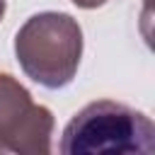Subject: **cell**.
I'll list each match as a JSON object with an SVG mask.
<instances>
[{
  "label": "cell",
  "mask_w": 155,
  "mask_h": 155,
  "mask_svg": "<svg viewBox=\"0 0 155 155\" xmlns=\"http://www.w3.org/2000/svg\"><path fill=\"white\" fill-rule=\"evenodd\" d=\"M61 153L65 155H124L155 153V126L143 114L114 99H97L82 107L63 128Z\"/></svg>",
  "instance_id": "cell-1"
},
{
  "label": "cell",
  "mask_w": 155,
  "mask_h": 155,
  "mask_svg": "<svg viewBox=\"0 0 155 155\" xmlns=\"http://www.w3.org/2000/svg\"><path fill=\"white\" fill-rule=\"evenodd\" d=\"M15 53L22 70L48 90L65 87L82 53V31L70 15L41 12L24 22L15 39Z\"/></svg>",
  "instance_id": "cell-2"
},
{
  "label": "cell",
  "mask_w": 155,
  "mask_h": 155,
  "mask_svg": "<svg viewBox=\"0 0 155 155\" xmlns=\"http://www.w3.org/2000/svg\"><path fill=\"white\" fill-rule=\"evenodd\" d=\"M53 116L7 73H0V153H51Z\"/></svg>",
  "instance_id": "cell-3"
},
{
  "label": "cell",
  "mask_w": 155,
  "mask_h": 155,
  "mask_svg": "<svg viewBox=\"0 0 155 155\" xmlns=\"http://www.w3.org/2000/svg\"><path fill=\"white\" fill-rule=\"evenodd\" d=\"M75 5H80V7H97V5H102V2H107V0H73Z\"/></svg>",
  "instance_id": "cell-4"
},
{
  "label": "cell",
  "mask_w": 155,
  "mask_h": 155,
  "mask_svg": "<svg viewBox=\"0 0 155 155\" xmlns=\"http://www.w3.org/2000/svg\"><path fill=\"white\" fill-rule=\"evenodd\" d=\"M2 12H5V0H0V17H2Z\"/></svg>",
  "instance_id": "cell-5"
}]
</instances>
